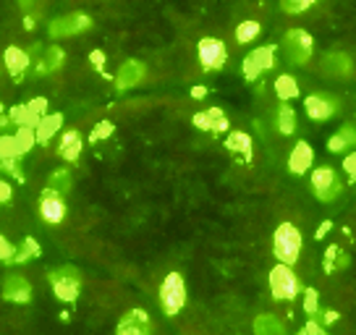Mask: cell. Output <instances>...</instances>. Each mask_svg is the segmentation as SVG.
Segmentation results:
<instances>
[{
	"mask_svg": "<svg viewBox=\"0 0 356 335\" xmlns=\"http://www.w3.org/2000/svg\"><path fill=\"white\" fill-rule=\"evenodd\" d=\"M304 335H327V330H325V325H320L317 320H309V322L304 325V330H301Z\"/></svg>",
	"mask_w": 356,
	"mask_h": 335,
	"instance_id": "obj_40",
	"label": "cell"
},
{
	"mask_svg": "<svg viewBox=\"0 0 356 335\" xmlns=\"http://www.w3.org/2000/svg\"><path fill=\"white\" fill-rule=\"evenodd\" d=\"M252 330H254V335H289L286 322L280 317H275V314H267V312L257 314Z\"/></svg>",
	"mask_w": 356,
	"mask_h": 335,
	"instance_id": "obj_21",
	"label": "cell"
},
{
	"mask_svg": "<svg viewBox=\"0 0 356 335\" xmlns=\"http://www.w3.org/2000/svg\"><path fill=\"white\" fill-rule=\"evenodd\" d=\"M312 194L320 202H333L343 194V181L338 179L333 165H320L312 170Z\"/></svg>",
	"mask_w": 356,
	"mask_h": 335,
	"instance_id": "obj_5",
	"label": "cell"
},
{
	"mask_svg": "<svg viewBox=\"0 0 356 335\" xmlns=\"http://www.w3.org/2000/svg\"><path fill=\"white\" fill-rule=\"evenodd\" d=\"M40 215H42L44 223L56 225L66 218V202H63V194L58 191L44 189L42 197H40Z\"/></svg>",
	"mask_w": 356,
	"mask_h": 335,
	"instance_id": "obj_13",
	"label": "cell"
},
{
	"mask_svg": "<svg viewBox=\"0 0 356 335\" xmlns=\"http://www.w3.org/2000/svg\"><path fill=\"white\" fill-rule=\"evenodd\" d=\"M63 126V115L60 113H53V115H44L42 121L34 126V134H37V142L40 145H47L50 139H53V134H56L58 129Z\"/></svg>",
	"mask_w": 356,
	"mask_h": 335,
	"instance_id": "obj_24",
	"label": "cell"
},
{
	"mask_svg": "<svg viewBox=\"0 0 356 335\" xmlns=\"http://www.w3.org/2000/svg\"><path fill=\"white\" fill-rule=\"evenodd\" d=\"M317 0H280V6H283V11L286 13H301L307 11L309 6H314Z\"/></svg>",
	"mask_w": 356,
	"mask_h": 335,
	"instance_id": "obj_35",
	"label": "cell"
},
{
	"mask_svg": "<svg viewBox=\"0 0 356 335\" xmlns=\"http://www.w3.org/2000/svg\"><path fill=\"white\" fill-rule=\"evenodd\" d=\"M3 63H6V68H8V74L13 79H22L24 71L32 66V58H29V53H24L22 47H8L3 53Z\"/></svg>",
	"mask_w": 356,
	"mask_h": 335,
	"instance_id": "obj_19",
	"label": "cell"
},
{
	"mask_svg": "<svg viewBox=\"0 0 356 335\" xmlns=\"http://www.w3.org/2000/svg\"><path fill=\"white\" fill-rule=\"evenodd\" d=\"M323 71L330 74V76L343 79L354 71V63H351V58L346 56V53H327V56L323 58Z\"/></svg>",
	"mask_w": 356,
	"mask_h": 335,
	"instance_id": "obj_20",
	"label": "cell"
},
{
	"mask_svg": "<svg viewBox=\"0 0 356 335\" xmlns=\"http://www.w3.org/2000/svg\"><path fill=\"white\" fill-rule=\"evenodd\" d=\"M343 170L351 176V179H356V152H351V155H346L343 160Z\"/></svg>",
	"mask_w": 356,
	"mask_h": 335,
	"instance_id": "obj_42",
	"label": "cell"
},
{
	"mask_svg": "<svg viewBox=\"0 0 356 335\" xmlns=\"http://www.w3.org/2000/svg\"><path fill=\"white\" fill-rule=\"evenodd\" d=\"M40 257V244H37V238H24V244L16 249V257H13V262L16 265H22V262H29V259Z\"/></svg>",
	"mask_w": 356,
	"mask_h": 335,
	"instance_id": "obj_31",
	"label": "cell"
},
{
	"mask_svg": "<svg viewBox=\"0 0 356 335\" xmlns=\"http://www.w3.org/2000/svg\"><path fill=\"white\" fill-rule=\"evenodd\" d=\"M47 280L53 286V293H56L60 302H76L79 291H81V272L74 265H63V268H56L47 272Z\"/></svg>",
	"mask_w": 356,
	"mask_h": 335,
	"instance_id": "obj_3",
	"label": "cell"
},
{
	"mask_svg": "<svg viewBox=\"0 0 356 335\" xmlns=\"http://www.w3.org/2000/svg\"><path fill=\"white\" fill-rule=\"evenodd\" d=\"M16 139L22 142L24 152H29V149L37 145V134H34L32 126H19V129H16Z\"/></svg>",
	"mask_w": 356,
	"mask_h": 335,
	"instance_id": "obj_33",
	"label": "cell"
},
{
	"mask_svg": "<svg viewBox=\"0 0 356 335\" xmlns=\"http://www.w3.org/2000/svg\"><path fill=\"white\" fill-rule=\"evenodd\" d=\"M81 147H84V139L79 131H66L60 145H58V155L63 157L66 163H76L79 155H81Z\"/></svg>",
	"mask_w": 356,
	"mask_h": 335,
	"instance_id": "obj_22",
	"label": "cell"
},
{
	"mask_svg": "<svg viewBox=\"0 0 356 335\" xmlns=\"http://www.w3.org/2000/svg\"><path fill=\"white\" fill-rule=\"evenodd\" d=\"M304 111L312 121H330L335 113L341 111V100L327 92H314L304 100Z\"/></svg>",
	"mask_w": 356,
	"mask_h": 335,
	"instance_id": "obj_7",
	"label": "cell"
},
{
	"mask_svg": "<svg viewBox=\"0 0 356 335\" xmlns=\"http://www.w3.org/2000/svg\"><path fill=\"white\" fill-rule=\"evenodd\" d=\"M19 6H22L24 11H32L34 6H37V0H19Z\"/></svg>",
	"mask_w": 356,
	"mask_h": 335,
	"instance_id": "obj_44",
	"label": "cell"
},
{
	"mask_svg": "<svg viewBox=\"0 0 356 335\" xmlns=\"http://www.w3.org/2000/svg\"><path fill=\"white\" fill-rule=\"evenodd\" d=\"M0 170H6V173H11L16 181H24V170L19 165V157H8V160H0Z\"/></svg>",
	"mask_w": 356,
	"mask_h": 335,
	"instance_id": "obj_34",
	"label": "cell"
},
{
	"mask_svg": "<svg viewBox=\"0 0 356 335\" xmlns=\"http://www.w3.org/2000/svg\"><path fill=\"white\" fill-rule=\"evenodd\" d=\"M71 183H74L71 170H68V168H58V170L50 173V179H47V189L58 191V194H66V191L71 189Z\"/></svg>",
	"mask_w": 356,
	"mask_h": 335,
	"instance_id": "obj_28",
	"label": "cell"
},
{
	"mask_svg": "<svg viewBox=\"0 0 356 335\" xmlns=\"http://www.w3.org/2000/svg\"><path fill=\"white\" fill-rule=\"evenodd\" d=\"M89 60L95 63V68H97V71H102V74H105V56H102L100 50H95V53L89 56Z\"/></svg>",
	"mask_w": 356,
	"mask_h": 335,
	"instance_id": "obj_43",
	"label": "cell"
},
{
	"mask_svg": "<svg viewBox=\"0 0 356 335\" xmlns=\"http://www.w3.org/2000/svg\"><path fill=\"white\" fill-rule=\"evenodd\" d=\"M11 197H13L11 183H8V181H3V179H0V204H6V202H11Z\"/></svg>",
	"mask_w": 356,
	"mask_h": 335,
	"instance_id": "obj_41",
	"label": "cell"
},
{
	"mask_svg": "<svg viewBox=\"0 0 356 335\" xmlns=\"http://www.w3.org/2000/svg\"><path fill=\"white\" fill-rule=\"evenodd\" d=\"M0 115H3V102H0Z\"/></svg>",
	"mask_w": 356,
	"mask_h": 335,
	"instance_id": "obj_47",
	"label": "cell"
},
{
	"mask_svg": "<svg viewBox=\"0 0 356 335\" xmlns=\"http://www.w3.org/2000/svg\"><path fill=\"white\" fill-rule=\"evenodd\" d=\"M283 50H286V58L293 66H307L312 53H314V40L304 29H289L283 37Z\"/></svg>",
	"mask_w": 356,
	"mask_h": 335,
	"instance_id": "obj_6",
	"label": "cell"
},
{
	"mask_svg": "<svg viewBox=\"0 0 356 335\" xmlns=\"http://www.w3.org/2000/svg\"><path fill=\"white\" fill-rule=\"evenodd\" d=\"M24 147L16 139V134H0V160H8V157H22Z\"/></svg>",
	"mask_w": 356,
	"mask_h": 335,
	"instance_id": "obj_30",
	"label": "cell"
},
{
	"mask_svg": "<svg viewBox=\"0 0 356 335\" xmlns=\"http://www.w3.org/2000/svg\"><path fill=\"white\" fill-rule=\"evenodd\" d=\"M275 66V45L254 47V53L244 58V76L246 81H257L265 71Z\"/></svg>",
	"mask_w": 356,
	"mask_h": 335,
	"instance_id": "obj_9",
	"label": "cell"
},
{
	"mask_svg": "<svg viewBox=\"0 0 356 335\" xmlns=\"http://www.w3.org/2000/svg\"><path fill=\"white\" fill-rule=\"evenodd\" d=\"M327 228H330V220H325V223H323V228L317 231V238H323V236L327 234Z\"/></svg>",
	"mask_w": 356,
	"mask_h": 335,
	"instance_id": "obj_46",
	"label": "cell"
},
{
	"mask_svg": "<svg viewBox=\"0 0 356 335\" xmlns=\"http://www.w3.org/2000/svg\"><path fill=\"white\" fill-rule=\"evenodd\" d=\"M314 165V149L309 147V142H296L293 149H291L289 155V170L293 176H304V173H309V168Z\"/></svg>",
	"mask_w": 356,
	"mask_h": 335,
	"instance_id": "obj_15",
	"label": "cell"
},
{
	"mask_svg": "<svg viewBox=\"0 0 356 335\" xmlns=\"http://www.w3.org/2000/svg\"><path fill=\"white\" fill-rule=\"evenodd\" d=\"M338 134L343 136V142L348 147H356V126H351V123H346V126H341V131Z\"/></svg>",
	"mask_w": 356,
	"mask_h": 335,
	"instance_id": "obj_38",
	"label": "cell"
},
{
	"mask_svg": "<svg viewBox=\"0 0 356 335\" xmlns=\"http://www.w3.org/2000/svg\"><path fill=\"white\" fill-rule=\"evenodd\" d=\"M346 268H348V254H346L343 249H338V246H330L325 252V270L327 272H338V270Z\"/></svg>",
	"mask_w": 356,
	"mask_h": 335,
	"instance_id": "obj_29",
	"label": "cell"
},
{
	"mask_svg": "<svg viewBox=\"0 0 356 335\" xmlns=\"http://www.w3.org/2000/svg\"><path fill=\"white\" fill-rule=\"evenodd\" d=\"M301 246H304V238H301V231L293 223H280L275 228V234H273V254H275L278 262L296 265Z\"/></svg>",
	"mask_w": 356,
	"mask_h": 335,
	"instance_id": "obj_1",
	"label": "cell"
},
{
	"mask_svg": "<svg viewBox=\"0 0 356 335\" xmlns=\"http://www.w3.org/2000/svg\"><path fill=\"white\" fill-rule=\"evenodd\" d=\"M44 115H47V100L44 97H34V100L24 102V105H19V108H13L8 113V118L16 126H32V129L42 121Z\"/></svg>",
	"mask_w": 356,
	"mask_h": 335,
	"instance_id": "obj_11",
	"label": "cell"
},
{
	"mask_svg": "<svg viewBox=\"0 0 356 335\" xmlns=\"http://www.w3.org/2000/svg\"><path fill=\"white\" fill-rule=\"evenodd\" d=\"M204 95H207V90H204V87H194V90H191V97H197V100H202Z\"/></svg>",
	"mask_w": 356,
	"mask_h": 335,
	"instance_id": "obj_45",
	"label": "cell"
},
{
	"mask_svg": "<svg viewBox=\"0 0 356 335\" xmlns=\"http://www.w3.org/2000/svg\"><path fill=\"white\" fill-rule=\"evenodd\" d=\"M63 60H66V53L60 50L58 45H50L47 50H44L42 58H37V60H32V74L34 76H44V74H53V71H58V68L63 66Z\"/></svg>",
	"mask_w": 356,
	"mask_h": 335,
	"instance_id": "obj_18",
	"label": "cell"
},
{
	"mask_svg": "<svg viewBox=\"0 0 356 335\" xmlns=\"http://www.w3.org/2000/svg\"><path fill=\"white\" fill-rule=\"evenodd\" d=\"M186 304V283L181 272H168L160 283V307L165 317H176Z\"/></svg>",
	"mask_w": 356,
	"mask_h": 335,
	"instance_id": "obj_4",
	"label": "cell"
},
{
	"mask_svg": "<svg viewBox=\"0 0 356 335\" xmlns=\"http://www.w3.org/2000/svg\"><path fill=\"white\" fill-rule=\"evenodd\" d=\"M299 335H304V333H299Z\"/></svg>",
	"mask_w": 356,
	"mask_h": 335,
	"instance_id": "obj_48",
	"label": "cell"
},
{
	"mask_svg": "<svg viewBox=\"0 0 356 335\" xmlns=\"http://www.w3.org/2000/svg\"><path fill=\"white\" fill-rule=\"evenodd\" d=\"M346 147H348V145L343 142V136H341V134H333L330 139H327V149H330L333 155H338V152H343Z\"/></svg>",
	"mask_w": 356,
	"mask_h": 335,
	"instance_id": "obj_39",
	"label": "cell"
},
{
	"mask_svg": "<svg viewBox=\"0 0 356 335\" xmlns=\"http://www.w3.org/2000/svg\"><path fill=\"white\" fill-rule=\"evenodd\" d=\"M115 335H152V320L145 309H129L115 325Z\"/></svg>",
	"mask_w": 356,
	"mask_h": 335,
	"instance_id": "obj_12",
	"label": "cell"
},
{
	"mask_svg": "<svg viewBox=\"0 0 356 335\" xmlns=\"http://www.w3.org/2000/svg\"><path fill=\"white\" fill-rule=\"evenodd\" d=\"M259 32H262L259 22L246 19V22H241L236 26V42H238V45H249V42H254L257 37H259Z\"/></svg>",
	"mask_w": 356,
	"mask_h": 335,
	"instance_id": "obj_27",
	"label": "cell"
},
{
	"mask_svg": "<svg viewBox=\"0 0 356 335\" xmlns=\"http://www.w3.org/2000/svg\"><path fill=\"white\" fill-rule=\"evenodd\" d=\"M13 257H16V246L6 236H0V262H13Z\"/></svg>",
	"mask_w": 356,
	"mask_h": 335,
	"instance_id": "obj_36",
	"label": "cell"
},
{
	"mask_svg": "<svg viewBox=\"0 0 356 335\" xmlns=\"http://www.w3.org/2000/svg\"><path fill=\"white\" fill-rule=\"evenodd\" d=\"M275 129L286 136L296 131V111L291 108L289 102H280L278 105V111H275Z\"/></svg>",
	"mask_w": 356,
	"mask_h": 335,
	"instance_id": "obj_25",
	"label": "cell"
},
{
	"mask_svg": "<svg viewBox=\"0 0 356 335\" xmlns=\"http://www.w3.org/2000/svg\"><path fill=\"white\" fill-rule=\"evenodd\" d=\"M191 121H194L197 129H202V131H212V134H220V131L228 129V118H225V113H222L220 108H207V111L197 113Z\"/></svg>",
	"mask_w": 356,
	"mask_h": 335,
	"instance_id": "obj_17",
	"label": "cell"
},
{
	"mask_svg": "<svg viewBox=\"0 0 356 335\" xmlns=\"http://www.w3.org/2000/svg\"><path fill=\"white\" fill-rule=\"evenodd\" d=\"M197 56H200V63L204 71H220L228 60V50L218 37H204L197 45Z\"/></svg>",
	"mask_w": 356,
	"mask_h": 335,
	"instance_id": "obj_8",
	"label": "cell"
},
{
	"mask_svg": "<svg viewBox=\"0 0 356 335\" xmlns=\"http://www.w3.org/2000/svg\"><path fill=\"white\" fill-rule=\"evenodd\" d=\"M147 68L142 60H126L121 68H118V74H115V90L118 92H126L136 87L142 79H145Z\"/></svg>",
	"mask_w": 356,
	"mask_h": 335,
	"instance_id": "obj_16",
	"label": "cell"
},
{
	"mask_svg": "<svg viewBox=\"0 0 356 335\" xmlns=\"http://www.w3.org/2000/svg\"><path fill=\"white\" fill-rule=\"evenodd\" d=\"M304 312L309 314V320H317L320 312H323V307H320V293L314 288L304 291Z\"/></svg>",
	"mask_w": 356,
	"mask_h": 335,
	"instance_id": "obj_32",
	"label": "cell"
},
{
	"mask_svg": "<svg viewBox=\"0 0 356 335\" xmlns=\"http://www.w3.org/2000/svg\"><path fill=\"white\" fill-rule=\"evenodd\" d=\"M3 299L13 304H26L32 302V283L24 278V275H6L3 280Z\"/></svg>",
	"mask_w": 356,
	"mask_h": 335,
	"instance_id": "obj_14",
	"label": "cell"
},
{
	"mask_svg": "<svg viewBox=\"0 0 356 335\" xmlns=\"http://www.w3.org/2000/svg\"><path fill=\"white\" fill-rule=\"evenodd\" d=\"M275 97L280 102H291L299 97V81L291 76V74H280L275 79Z\"/></svg>",
	"mask_w": 356,
	"mask_h": 335,
	"instance_id": "obj_26",
	"label": "cell"
},
{
	"mask_svg": "<svg viewBox=\"0 0 356 335\" xmlns=\"http://www.w3.org/2000/svg\"><path fill=\"white\" fill-rule=\"evenodd\" d=\"M113 129H115V126H113L111 121L97 123V129L92 131V136H89V139H92V142H100V139H108V136L113 134Z\"/></svg>",
	"mask_w": 356,
	"mask_h": 335,
	"instance_id": "obj_37",
	"label": "cell"
},
{
	"mask_svg": "<svg viewBox=\"0 0 356 335\" xmlns=\"http://www.w3.org/2000/svg\"><path fill=\"white\" fill-rule=\"evenodd\" d=\"M267 280H270V293H273L275 302H293L301 293V280L293 272V265L278 262L275 268L270 270Z\"/></svg>",
	"mask_w": 356,
	"mask_h": 335,
	"instance_id": "obj_2",
	"label": "cell"
},
{
	"mask_svg": "<svg viewBox=\"0 0 356 335\" xmlns=\"http://www.w3.org/2000/svg\"><path fill=\"white\" fill-rule=\"evenodd\" d=\"M89 26H92V19L87 13H68V16H60L56 22H50L47 32H50L53 40H63V37H74V34L84 32Z\"/></svg>",
	"mask_w": 356,
	"mask_h": 335,
	"instance_id": "obj_10",
	"label": "cell"
},
{
	"mask_svg": "<svg viewBox=\"0 0 356 335\" xmlns=\"http://www.w3.org/2000/svg\"><path fill=\"white\" fill-rule=\"evenodd\" d=\"M225 147H228V152L241 155L244 160H252V152H254V142H252V136L246 134V131H234V134H228Z\"/></svg>",
	"mask_w": 356,
	"mask_h": 335,
	"instance_id": "obj_23",
	"label": "cell"
}]
</instances>
